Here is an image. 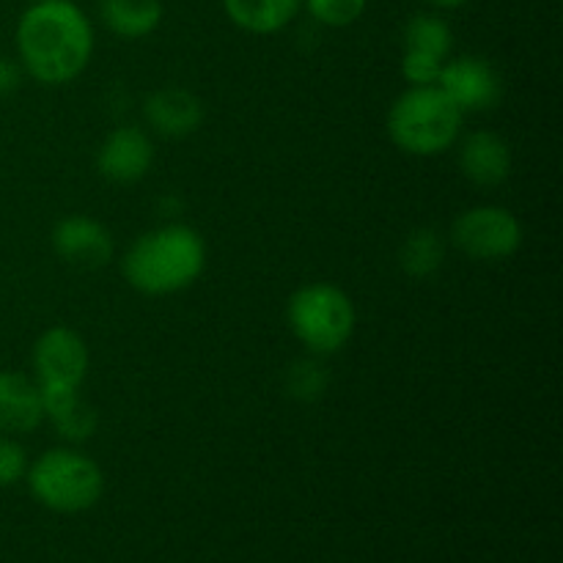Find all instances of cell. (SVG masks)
<instances>
[{
  "mask_svg": "<svg viewBox=\"0 0 563 563\" xmlns=\"http://www.w3.org/2000/svg\"><path fill=\"white\" fill-rule=\"evenodd\" d=\"M16 60L42 86H66L86 71L93 25L75 0L31 3L16 22Z\"/></svg>",
  "mask_w": 563,
  "mask_h": 563,
  "instance_id": "cell-1",
  "label": "cell"
},
{
  "mask_svg": "<svg viewBox=\"0 0 563 563\" xmlns=\"http://www.w3.org/2000/svg\"><path fill=\"white\" fill-rule=\"evenodd\" d=\"M207 269V242L185 223H165L137 236L124 253L126 284L148 297L185 291Z\"/></svg>",
  "mask_w": 563,
  "mask_h": 563,
  "instance_id": "cell-2",
  "label": "cell"
},
{
  "mask_svg": "<svg viewBox=\"0 0 563 563\" xmlns=\"http://www.w3.org/2000/svg\"><path fill=\"white\" fill-rule=\"evenodd\" d=\"M462 121L465 115L438 86H407L388 110V135L410 157H440L460 141Z\"/></svg>",
  "mask_w": 563,
  "mask_h": 563,
  "instance_id": "cell-3",
  "label": "cell"
},
{
  "mask_svg": "<svg viewBox=\"0 0 563 563\" xmlns=\"http://www.w3.org/2000/svg\"><path fill=\"white\" fill-rule=\"evenodd\" d=\"M25 482L36 504L58 515L93 509L104 495V473L77 449H49L27 465Z\"/></svg>",
  "mask_w": 563,
  "mask_h": 563,
  "instance_id": "cell-4",
  "label": "cell"
},
{
  "mask_svg": "<svg viewBox=\"0 0 563 563\" xmlns=\"http://www.w3.org/2000/svg\"><path fill=\"white\" fill-rule=\"evenodd\" d=\"M286 322H289L291 335L311 355H333L344 350L355 333V302L335 284L313 280L289 297Z\"/></svg>",
  "mask_w": 563,
  "mask_h": 563,
  "instance_id": "cell-5",
  "label": "cell"
},
{
  "mask_svg": "<svg viewBox=\"0 0 563 563\" xmlns=\"http://www.w3.org/2000/svg\"><path fill=\"white\" fill-rule=\"evenodd\" d=\"M451 242L473 262H506L522 245V223L511 209L478 203L451 225Z\"/></svg>",
  "mask_w": 563,
  "mask_h": 563,
  "instance_id": "cell-6",
  "label": "cell"
},
{
  "mask_svg": "<svg viewBox=\"0 0 563 563\" xmlns=\"http://www.w3.org/2000/svg\"><path fill=\"white\" fill-rule=\"evenodd\" d=\"M31 363L38 388H80L88 374V346L77 330L55 324L38 335Z\"/></svg>",
  "mask_w": 563,
  "mask_h": 563,
  "instance_id": "cell-7",
  "label": "cell"
},
{
  "mask_svg": "<svg viewBox=\"0 0 563 563\" xmlns=\"http://www.w3.org/2000/svg\"><path fill=\"white\" fill-rule=\"evenodd\" d=\"M438 88L460 108L462 115L487 113L504 97V82L489 60L476 55H460L443 64Z\"/></svg>",
  "mask_w": 563,
  "mask_h": 563,
  "instance_id": "cell-8",
  "label": "cell"
},
{
  "mask_svg": "<svg viewBox=\"0 0 563 563\" xmlns=\"http://www.w3.org/2000/svg\"><path fill=\"white\" fill-rule=\"evenodd\" d=\"M53 251L64 264L77 269H99L113 258L115 242L104 223L88 214H69L53 229Z\"/></svg>",
  "mask_w": 563,
  "mask_h": 563,
  "instance_id": "cell-9",
  "label": "cell"
},
{
  "mask_svg": "<svg viewBox=\"0 0 563 563\" xmlns=\"http://www.w3.org/2000/svg\"><path fill=\"white\" fill-rule=\"evenodd\" d=\"M152 165L154 143L141 126H115L97 148V170L113 185H135Z\"/></svg>",
  "mask_w": 563,
  "mask_h": 563,
  "instance_id": "cell-10",
  "label": "cell"
},
{
  "mask_svg": "<svg viewBox=\"0 0 563 563\" xmlns=\"http://www.w3.org/2000/svg\"><path fill=\"white\" fill-rule=\"evenodd\" d=\"M515 168V154L509 141L498 132L476 130L460 143V170L471 185L498 187Z\"/></svg>",
  "mask_w": 563,
  "mask_h": 563,
  "instance_id": "cell-11",
  "label": "cell"
},
{
  "mask_svg": "<svg viewBox=\"0 0 563 563\" xmlns=\"http://www.w3.org/2000/svg\"><path fill=\"white\" fill-rule=\"evenodd\" d=\"M44 423L42 388L31 374L0 372V434H31Z\"/></svg>",
  "mask_w": 563,
  "mask_h": 563,
  "instance_id": "cell-12",
  "label": "cell"
},
{
  "mask_svg": "<svg viewBox=\"0 0 563 563\" xmlns=\"http://www.w3.org/2000/svg\"><path fill=\"white\" fill-rule=\"evenodd\" d=\"M143 115L157 135L179 141V137L192 135L203 124V102L187 88L168 86L146 99Z\"/></svg>",
  "mask_w": 563,
  "mask_h": 563,
  "instance_id": "cell-13",
  "label": "cell"
},
{
  "mask_svg": "<svg viewBox=\"0 0 563 563\" xmlns=\"http://www.w3.org/2000/svg\"><path fill=\"white\" fill-rule=\"evenodd\" d=\"M44 421L69 443H82L97 432V410L80 396V388H42Z\"/></svg>",
  "mask_w": 563,
  "mask_h": 563,
  "instance_id": "cell-14",
  "label": "cell"
},
{
  "mask_svg": "<svg viewBox=\"0 0 563 563\" xmlns=\"http://www.w3.org/2000/svg\"><path fill=\"white\" fill-rule=\"evenodd\" d=\"M302 9V0H223V11L240 31L273 36L284 31Z\"/></svg>",
  "mask_w": 563,
  "mask_h": 563,
  "instance_id": "cell-15",
  "label": "cell"
},
{
  "mask_svg": "<svg viewBox=\"0 0 563 563\" xmlns=\"http://www.w3.org/2000/svg\"><path fill=\"white\" fill-rule=\"evenodd\" d=\"M104 27L126 42L152 36L163 22V0H99Z\"/></svg>",
  "mask_w": 563,
  "mask_h": 563,
  "instance_id": "cell-16",
  "label": "cell"
},
{
  "mask_svg": "<svg viewBox=\"0 0 563 563\" xmlns=\"http://www.w3.org/2000/svg\"><path fill=\"white\" fill-rule=\"evenodd\" d=\"M454 49V31L440 14H416L407 20L401 31V53L432 55L438 60H449Z\"/></svg>",
  "mask_w": 563,
  "mask_h": 563,
  "instance_id": "cell-17",
  "label": "cell"
},
{
  "mask_svg": "<svg viewBox=\"0 0 563 563\" xmlns=\"http://www.w3.org/2000/svg\"><path fill=\"white\" fill-rule=\"evenodd\" d=\"M445 262V240L434 229H416L405 236L399 247L401 273L410 278H432Z\"/></svg>",
  "mask_w": 563,
  "mask_h": 563,
  "instance_id": "cell-18",
  "label": "cell"
},
{
  "mask_svg": "<svg viewBox=\"0 0 563 563\" xmlns=\"http://www.w3.org/2000/svg\"><path fill=\"white\" fill-rule=\"evenodd\" d=\"M308 14L324 27H350L366 11L368 0H302Z\"/></svg>",
  "mask_w": 563,
  "mask_h": 563,
  "instance_id": "cell-19",
  "label": "cell"
},
{
  "mask_svg": "<svg viewBox=\"0 0 563 563\" xmlns=\"http://www.w3.org/2000/svg\"><path fill=\"white\" fill-rule=\"evenodd\" d=\"M27 451L11 434H0V487L22 482L27 473Z\"/></svg>",
  "mask_w": 563,
  "mask_h": 563,
  "instance_id": "cell-20",
  "label": "cell"
},
{
  "mask_svg": "<svg viewBox=\"0 0 563 563\" xmlns=\"http://www.w3.org/2000/svg\"><path fill=\"white\" fill-rule=\"evenodd\" d=\"M445 60L432 58L421 53H401V77L407 86H438V77L443 71Z\"/></svg>",
  "mask_w": 563,
  "mask_h": 563,
  "instance_id": "cell-21",
  "label": "cell"
},
{
  "mask_svg": "<svg viewBox=\"0 0 563 563\" xmlns=\"http://www.w3.org/2000/svg\"><path fill=\"white\" fill-rule=\"evenodd\" d=\"M289 390L300 399H317L324 394V374L317 363H297L289 374Z\"/></svg>",
  "mask_w": 563,
  "mask_h": 563,
  "instance_id": "cell-22",
  "label": "cell"
},
{
  "mask_svg": "<svg viewBox=\"0 0 563 563\" xmlns=\"http://www.w3.org/2000/svg\"><path fill=\"white\" fill-rule=\"evenodd\" d=\"M22 82V66L20 60L9 58V55H0V97H9L20 88Z\"/></svg>",
  "mask_w": 563,
  "mask_h": 563,
  "instance_id": "cell-23",
  "label": "cell"
},
{
  "mask_svg": "<svg viewBox=\"0 0 563 563\" xmlns=\"http://www.w3.org/2000/svg\"><path fill=\"white\" fill-rule=\"evenodd\" d=\"M427 3L434 5V9H460L467 0H427Z\"/></svg>",
  "mask_w": 563,
  "mask_h": 563,
  "instance_id": "cell-24",
  "label": "cell"
},
{
  "mask_svg": "<svg viewBox=\"0 0 563 563\" xmlns=\"http://www.w3.org/2000/svg\"><path fill=\"white\" fill-rule=\"evenodd\" d=\"M27 3H42V0H27Z\"/></svg>",
  "mask_w": 563,
  "mask_h": 563,
  "instance_id": "cell-25",
  "label": "cell"
}]
</instances>
